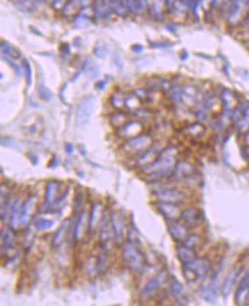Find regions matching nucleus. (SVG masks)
Instances as JSON below:
<instances>
[{
	"instance_id": "ddd939ff",
	"label": "nucleus",
	"mask_w": 249,
	"mask_h": 306,
	"mask_svg": "<svg viewBox=\"0 0 249 306\" xmlns=\"http://www.w3.org/2000/svg\"><path fill=\"white\" fill-rule=\"evenodd\" d=\"M180 218L184 220V224L188 227H197L202 221V214L201 211L197 209V208H187L181 211Z\"/></svg>"
},
{
	"instance_id": "412c9836",
	"label": "nucleus",
	"mask_w": 249,
	"mask_h": 306,
	"mask_svg": "<svg viewBox=\"0 0 249 306\" xmlns=\"http://www.w3.org/2000/svg\"><path fill=\"white\" fill-rule=\"evenodd\" d=\"M177 257L183 264H187L197 258V254H195L194 249H192L190 247H186V245L181 243L180 245L177 247Z\"/></svg>"
},
{
	"instance_id": "c9c22d12",
	"label": "nucleus",
	"mask_w": 249,
	"mask_h": 306,
	"mask_svg": "<svg viewBox=\"0 0 249 306\" xmlns=\"http://www.w3.org/2000/svg\"><path fill=\"white\" fill-rule=\"evenodd\" d=\"M201 238L202 237H201L199 234H191V235H188V236L185 238V241L181 242V243L186 245V247L195 249L201 244Z\"/></svg>"
},
{
	"instance_id": "7c9ffc66",
	"label": "nucleus",
	"mask_w": 249,
	"mask_h": 306,
	"mask_svg": "<svg viewBox=\"0 0 249 306\" xmlns=\"http://www.w3.org/2000/svg\"><path fill=\"white\" fill-rule=\"evenodd\" d=\"M204 131H206V127H204L202 124H200V123L191 124V125L185 127V132H186L187 134H190V136L193 137V138L200 137L201 134L204 133Z\"/></svg>"
},
{
	"instance_id": "1a4fd4ad",
	"label": "nucleus",
	"mask_w": 249,
	"mask_h": 306,
	"mask_svg": "<svg viewBox=\"0 0 249 306\" xmlns=\"http://www.w3.org/2000/svg\"><path fill=\"white\" fill-rule=\"evenodd\" d=\"M112 231L116 243H122L125 236V217L117 211L112 213Z\"/></svg>"
},
{
	"instance_id": "0eeeda50",
	"label": "nucleus",
	"mask_w": 249,
	"mask_h": 306,
	"mask_svg": "<svg viewBox=\"0 0 249 306\" xmlns=\"http://www.w3.org/2000/svg\"><path fill=\"white\" fill-rule=\"evenodd\" d=\"M156 209L168 221H176L178 218H180V207L179 204L174 203V202L159 201L156 203Z\"/></svg>"
},
{
	"instance_id": "9b49d317",
	"label": "nucleus",
	"mask_w": 249,
	"mask_h": 306,
	"mask_svg": "<svg viewBox=\"0 0 249 306\" xmlns=\"http://www.w3.org/2000/svg\"><path fill=\"white\" fill-rule=\"evenodd\" d=\"M173 176L174 179L177 180H185L188 181L191 179H193V177L195 176V169L194 165L187 161H183V162H179L176 164V167H174Z\"/></svg>"
},
{
	"instance_id": "6ab92c4d",
	"label": "nucleus",
	"mask_w": 249,
	"mask_h": 306,
	"mask_svg": "<svg viewBox=\"0 0 249 306\" xmlns=\"http://www.w3.org/2000/svg\"><path fill=\"white\" fill-rule=\"evenodd\" d=\"M59 195V183L55 180L49 181L46 185L45 189V208L51 207V204L54 202Z\"/></svg>"
},
{
	"instance_id": "9d476101",
	"label": "nucleus",
	"mask_w": 249,
	"mask_h": 306,
	"mask_svg": "<svg viewBox=\"0 0 249 306\" xmlns=\"http://www.w3.org/2000/svg\"><path fill=\"white\" fill-rule=\"evenodd\" d=\"M144 130V124L140 122L139 119H133L126 122L122 127L117 129V136L124 139H130L138 136L143 132Z\"/></svg>"
},
{
	"instance_id": "f704fd0d",
	"label": "nucleus",
	"mask_w": 249,
	"mask_h": 306,
	"mask_svg": "<svg viewBox=\"0 0 249 306\" xmlns=\"http://www.w3.org/2000/svg\"><path fill=\"white\" fill-rule=\"evenodd\" d=\"M35 227L38 231H47V230H51V228L54 226V221L50 220V219H45V218H39V219H36L35 223Z\"/></svg>"
},
{
	"instance_id": "58836bf2",
	"label": "nucleus",
	"mask_w": 249,
	"mask_h": 306,
	"mask_svg": "<svg viewBox=\"0 0 249 306\" xmlns=\"http://www.w3.org/2000/svg\"><path fill=\"white\" fill-rule=\"evenodd\" d=\"M37 91H38V94L39 96L42 97V99H44L45 101H50L52 100L53 97V94L50 92V90L47 89V87L44 85V84H39L38 87H37Z\"/></svg>"
},
{
	"instance_id": "bb28decb",
	"label": "nucleus",
	"mask_w": 249,
	"mask_h": 306,
	"mask_svg": "<svg viewBox=\"0 0 249 306\" xmlns=\"http://www.w3.org/2000/svg\"><path fill=\"white\" fill-rule=\"evenodd\" d=\"M82 70L83 71H85L87 77L92 80L96 79L97 77L99 76V69H98L96 63H94L91 59H86L85 61L83 62Z\"/></svg>"
},
{
	"instance_id": "37998d69",
	"label": "nucleus",
	"mask_w": 249,
	"mask_h": 306,
	"mask_svg": "<svg viewBox=\"0 0 249 306\" xmlns=\"http://www.w3.org/2000/svg\"><path fill=\"white\" fill-rule=\"evenodd\" d=\"M133 93L136 94V95L139 97L141 101H147L148 97H149V94H150L147 90H145V89H138V90L134 91Z\"/></svg>"
},
{
	"instance_id": "473e14b6",
	"label": "nucleus",
	"mask_w": 249,
	"mask_h": 306,
	"mask_svg": "<svg viewBox=\"0 0 249 306\" xmlns=\"http://www.w3.org/2000/svg\"><path fill=\"white\" fill-rule=\"evenodd\" d=\"M125 99H126V96L124 95V94L116 92L113 94L112 97H110V103H112V106L114 107V108L117 110H121L123 107H125Z\"/></svg>"
},
{
	"instance_id": "2eb2a0df",
	"label": "nucleus",
	"mask_w": 249,
	"mask_h": 306,
	"mask_svg": "<svg viewBox=\"0 0 249 306\" xmlns=\"http://www.w3.org/2000/svg\"><path fill=\"white\" fill-rule=\"evenodd\" d=\"M86 227L89 228V219H87V212L85 210L79 211L78 217H77V220L75 223V226H74L73 231V236L75 241H79L80 238L83 237L84 233L89 232V230H86Z\"/></svg>"
},
{
	"instance_id": "4468645a",
	"label": "nucleus",
	"mask_w": 249,
	"mask_h": 306,
	"mask_svg": "<svg viewBox=\"0 0 249 306\" xmlns=\"http://www.w3.org/2000/svg\"><path fill=\"white\" fill-rule=\"evenodd\" d=\"M154 195L159 201L174 202V203H178L184 198V194L176 188H162L154 191Z\"/></svg>"
},
{
	"instance_id": "c85d7f7f",
	"label": "nucleus",
	"mask_w": 249,
	"mask_h": 306,
	"mask_svg": "<svg viewBox=\"0 0 249 306\" xmlns=\"http://www.w3.org/2000/svg\"><path fill=\"white\" fill-rule=\"evenodd\" d=\"M82 4H80L79 0H68L66 2V5L63 6L62 8V13L65 16H72L75 15Z\"/></svg>"
},
{
	"instance_id": "de8ad7c7",
	"label": "nucleus",
	"mask_w": 249,
	"mask_h": 306,
	"mask_svg": "<svg viewBox=\"0 0 249 306\" xmlns=\"http://www.w3.org/2000/svg\"><path fill=\"white\" fill-rule=\"evenodd\" d=\"M106 84H107V83L105 82V80H102V82H99V83H98L97 85H96V89H97V90H103V89H105Z\"/></svg>"
},
{
	"instance_id": "423d86ee",
	"label": "nucleus",
	"mask_w": 249,
	"mask_h": 306,
	"mask_svg": "<svg viewBox=\"0 0 249 306\" xmlns=\"http://www.w3.org/2000/svg\"><path fill=\"white\" fill-rule=\"evenodd\" d=\"M168 274L167 271L163 270L161 271L160 273H157L155 277H153L152 279L147 281V283L144 285V288L141 289L140 291V297L141 298H148L150 296L155 294V292L159 290V289L162 287V284L167 281Z\"/></svg>"
},
{
	"instance_id": "4be33fe9",
	"label": "nucleus",
	"mask_w": 249,
	"mask_h": 306,
	"mask_svg": "<svg viewBox=\"0 0 249 306\" xmlns=\"http://www.w3.org/2000/svg\"><path fill=\"white\" fill-rule=\"evenodd\" d=\"M249 294V270L247 273L245 274V277L242 278V280L239 282L237 292H235V303L237 304H241V302L244 301L246 295Z\"/></svg>"
},
{
	"instance_id": "7ed1b4c3",
	"label": "nucleus",
	"mask_w": 249,
	"mask_h": 306,
	"mask_svg": "<svg viewBox=\"0 0 249 306\" xmlns=\"http://www.w3.org/2000/svg\"><path fill=\"white\" fill-rule=\"evenodd\" d=\"M122 258L131 270L140 272L145 267V257L140 249L133 242L127 241L124 243L122 249Z\"/></svg>"
},
{
	"instance_id": "39448f33",
	"label": "nucleus",
	"mask_w": 249,
	"mask_h": 306,
	"mask_svg": "<svg viewBox=\"0 0 249 306\" xmlns=\"http://www.w3.org/2000/svg\"><path fill=\"white\" fill-rule=\"evenodd\" d=\"M94 106H96V97L93 95H87L80 100L76 110V127L82 129L90 122L92 116Z\"/></svg>"
},
{
	"instance_id": "b1692460",
	"label": "nucleus",
	"mask_w": 249,
	"mask_h": 306,
	"mask_svg": "<svg viewBox=\"0 0 249 306\" xmlns=\"http://www.w3.org/2000/svg\"><path fill=\"white\" fill-rule=\"evenodd\" d=\"M68 228H69V219H66L61 224V226L59 227V230L55 232L54 235H53V238H52V247L53 248L56 249L62 244V242L65 241L67 232H68Z\"/></svg>"
},
{
	"instance_id": "a211bd4d",
	"label": "nucleus",
	"mask_w": 249,
	"mask_h": 306,
	"mask_svg": "<svg viewBox=\"0 0 249 306\" xmlns=\"http://www.w3.org/2000/svg\"><path fill=\"white\" fill-rule=\"evenodd\" d=\"M170 292L173 297L179 303V304H187V298L185 295V290L183 285L176 278H171L170 280Z\"/></svg>"
},
{
	"instance_id": "49530a36",
	"label": "nucleus",
	"mask_w": 249,
	"mask_h": 306,
	"mask_svg": "<svg viewBox=\"0 0 249 306\" xmlns=\"http://www.w3.org/2000/svg\"><path fill=\"white\" fill-rule=\"evenodd\" d=\"M65 149H66L67 153H68L69 155H70V154H73V153H74V150H75V148H74V144H73V143L67 142V143H66Z\"/></svg>"
},
{
	"instance_id": "20e7f679",
	"label": "nucleus",
	"mask_w": 249,
	"mask_h": 306,
	"mask_svg": "<svg viewBox=\"0 0 249 306\" xmlns=\"http://www.w3.org/2000/svg\"><path fill=\"white\" fill-rule=\"evenodd\" d=\"M153 144V138L149 134L140 133L138 136L126 139L125 142L122 144L123 150L130 155H137L143 154L147 149H149Z\"/></svg>"
},
{
	"instance_id": "a18cd8bd",
	"label": "nucleus",
	"mask_w": 249,
	"mask_h": 306,
	"mask_svg": "<svg viewBox=\"0 0 249 306\" xmlns=\"http://www.w3.org/2000/svg\"><path fill=\"white\" fill-rule=\"evenodd\" d=\"M1 143H2V146H6V147H9V148H14V149L21 150V147H20V144L16 142L15 140H13V139H7V142H5V141L1 140Z\"/></svg>"
},
{
	"instance_id": "393cba45",
	"label": "nucleus",
	"mask_w": 249,
	"mask_h": 306,
	"mask_svg": "<svg viewBox=\"0 0 249 306\" xmlns=\"http://www.w3.org/2000/svg\"><path fill=\"white\" fill-rule=\"evenodd\" d=\"M237 275H238L237 267H233L230 272H228L226 278H225L223 287H222V292H223L225 298L227 297L228 294H230L231 290H232V288H233V284H234V281H235V278H237Z\"/></svg>"
},
{
	"instance_id": "f257e3e1",
	"label": "nucleus",
	"mask_w": 249,
	"mask_h": 306,
	"mask_svg": "<svg viewBox=\"0 0 249 306\" xmlns=\"http://www.w3.org/2000/svg\"><path fill=\"white\" fill-rule=\"evenodd\" d=\"M178 149L174 146H168L160 151L159 156L152 163L144 166L143 173L150 179H162L174 172L177 164Z\"/></svg>"
},
{
	"instance_id": "aec40b11",
	"label": "nucleus",
	"mask_w": 249,
	"mask_h": 306,
	"mask_svg": "<svg viewBox=\"0 0 249 306\" xmlns=\"http://www.w3.org/2000/svg\"><path fill=\"white\" fill-rule=\"evenodd\" d=\"M217 280L218 279L213 278L209 283L204 284L203 287L201 288V296H202V298L204 299V301H207L209 303H214L215 301H216V298H217L216 284L218 282Z\"/></svg>"
},
{
	"instance_id": "09e8293b",
	"label": "nucleus",
	"mask_w": 249,
	"mask_h": 306,
	"mask_svg": "<svg viewBox=\"0 0 249 306\" xmlns=\"http://www.w3.org/2000/svg\"><path fill=\"white\" fill-rule=\"evenodd\" d=\"M132 49H133V52L139 53V52H141V50H143V47H141L140 45H134V46L132 47Z\"/></svg>"
},
{
	"instance_id": "79ce46f5",
	"label": "nucleus",
	"mask_w": 249,
	"mask_h": 306,
	"mask_svg": "<svg viewBox=\"0 0 249 306\" xmlns=\"http://www.w3.org/2000/svg\"><path fill=\"white\" fill-rule=\"evenodd\" d=\"M2 59H4L5 61L7 62V63H9V66L12 67L13 70H14V71H15L16 73H18L19 76H21V75H22V69H21V67H19L18 65H16L15 61H13V60H12L11 58H9V56H7V58H6V55H5V54H2Z\"/></svg>"
},
{
	"instance_id": "f03ea898",
	"label": "nucleus",
	"mask_w": 249,
	"mask_h": 306,
	"mask_svg": "<svg viewBox=\"0 0 249 306\" xmlns=\"http://www.w3.org/2000/svg\"><path fill=\"white\" fill-rule=\"evenodd\" d=\"M210 271V261L207 258H195L190 263L184 264L183 273L188 282H195L203 279Z\"/></svg>"
},
{
	"instance_id": "8fccbe9b",
	"label": "nucleus",
	"mask_w": 249,
	"mask_h": 306,
	"mask_svg": "<svg viewBox=\"0 0 249 306\" xmlns=\"http://www.w3.org/2000/svg\"><path fill=\"white\" fill-rule=\"evenodd\" d=\"M245 141L247 143H249V129L247 130V132H246V134H245Z\"/></svg>"
},
{
	"instance_id": "ea45409f",
	"label": "nucleus",
	"mask_w": 249,
	"mask_h": 306,
	"mask_svg": "<svg viewBox=\"0 0 249 306\" xmlns=\"http://www.w3.org/2000/svg\"><path fill=\"white\" fill-rule=\"evenodd\" d=\"M237 125L240 127L241 130H248V127H249V109H247V112H246L244 115H242L241 118L238 120Z\"/></svg>"
},
{
	"instance_id": "dca6fc26",
	"label": "nucleus",
	"mask_w": 249,
	"mask_h": 306,
	"mask_svg": "<svg viewBox=\"0 0 249 306\" xmlns=\"http://www.w3.org/2000/svg\"><path fill=\"white\" fill-rule=\"evenodd\" d=\"M105 214H102V204L101 202H97L93 204L89 216V232H94L99 226L100 221Z\"/></svg>"
},
{
	"instance_id": "e433bc0d",
	"label": "nucleus",
	"mask_w": 249,
	"mask_h": 306,
	"mask_svg": "<svg viewBox=\"0 0 249 306\" xmlns=\"http://www.w3.org/2000/svg\"><path fill=\"white\" fill-rule=\"evenodd\" d=\"M170 96H171V100H173V102L176 103V105L183 102V92H181V89L179 86L174 85L173 87H171Z\"/></svg>"
},
{
	"instance_id": "2f4dec72",
	"label": "nucleus",
	"mask_w": 249,
	"mask_h": 306,
	"mask_svg": "<svg viewBox=\"0 0 249 306\" xmlns=\"http://www.w3.org/2000/svg\"><path fill=\"white\" fill-rule=\"evenodd\" d=\"M97 270L98 273H105L107 268H108V255L106 251H102L97 257Z\"/></svg>"
},
{
	"instance_id": "cd10ccee",
	"label": "nucleus",
	"mask_w": 249,
	"mask_h": 306,
	"mask_svg": "<svg viewBox=\"0 0 249 306\" xmlns=\"http://www.w3.org/2000/svg\"><path fill=\"white\" fill-rule=\"evenodd\" d=\"M127 119L129 118H127L126 113L122 112V110H117V112H115L112 116H110V123H112V125L114 127H116V129H120V127H122L126 122H129Z\"/></svg>"
},
{
	"instance_id": "5701e85b",
	"label": "nucleus",
	"mask_w": 249,
	"mask_h": 306,
	"mask_svg": "<svg viewBox=\"0 0 249 306\" xmlns=\"http://www.w3.org/2000/svg\"><path fill=\"white\" fill-rule=\"evenodd\" d=\"M21 200L16 198L12 204L11 216H9V226L13 230H16V228L20 227V212H21Z\"/></svg>"
},
{
	"instance_id": "6e6552de",
	"label": "nucleus",
	"mask_w": 249,
	"mask_h": 306,
	"mask_svg": "<svg viewBox=\"0 0 249 306\" xmlns=\"http://www.w3.org/2000/svg\"><path fill=\"white\" fill-rule=\"evenodd\" d=\"M36 211V197L30 195L22 203L21 212H20V227H25L31 223V219Z\"/></svg>"
},
{
	"instance_id": "4c0bfd02",
	"label": "nucleus",
	"mask_w": 249,
	"mask_h": 306,
	"mask_svg": "<svg viewBox=\"0 0 249 306\" xmlns=\"http://www.w3.org/2000/svg\"><path fill=\"white\" fill-rule=\"evenodd\" d=\"M108 52H109L108 46H107L103 42L98 43L96 48H94V54L99 56V58H105V56L108 54Z\"/></svg>"
},
{
	"instance_id": "a19ab883",
	"label": "nucleus",
	"mask_w": 249,
	"mask_h": 306,
	"mask_svg": "<svg viewBox=\"0 0 249 306\" xmlns=\"http://www.w3.org/2000/svg\"><path fill=\"white\" fill-rule=\"evenodd\" d=\"M83 202V193L82 190H77L76 191V196L74 198V210L75 211H80V206H82Z\"/></svg>"
},
{
	"instance_id": "f3484780",
	"label": "nucleus",
	"mask_w": 249,
	"mask_h": 306,
	"mask_svg": "<svg viewBox=\"0 0 249 306\" xmlns=\"http://www.w3.org/2000/svg\"><path fill=\"white\" fill-rule=\"evenodd\" d=\"M168 231L171 236L174 237V240L184 242L185 238L188 236V231L187 227L184 224L177 223V221H170L168 224Z\"/></svg>"
},
{
	"instance_id": "c03bdc74",
	"label": "nucleus",
	"mask_w": 249,
	"mask_h": 306,
	"mask_svg": "<svg viewBox=\"0 0 249 306\" xmlns=\"http://www.w3.org/2000/svg\"><path fill=\"white\" fill-rule=\"evenodd\" d=\"M25 69L26 73V82H28V85L30 86L32 83V70H31V67H30L29 65L28 60H25Z\"/></svg>"
},
{
	"instance_id": "72a5a7b5",
	"label": "nucleus",
	"mask_w": 249,
	"mask_h": 306,
	"mask_svg": "<svg viewBox=\"0 0 249 306\" xmlns=\"http://www.w3.org/2000/svg\"><path fill=\"white\" fill-rule=\"evenodd\" d=\"M1 50H2V54L9 56V58L16 59L20 58V52L15 47H13L12 45H9L8 43L6 42H1Z\"/></svg>"
},
{
	"instance_id": "a878e982",
	"label": "nucleus",
	"mask_w": 249,
	"mask_h": 306,
	"mask_svg": "<svg viewBox=\"0 0 249 306\" xmlns=\"http://www.w3.org/2000/svg\"><path fill=\"white\" fill-rule=\"evenodd\" d=\"M159 154L160 153H157L156 151V148H154L152 146L149 149H147L145 153H143V155L139 156V159H138V164L141 166H146L148 165V164L152 163L153 161L159 156Z\"/></svg>"
},
{
	"instance_id": "c756f323",
	"label": "nucleus",
	"mask_w": 249,
	"mask_h": 306,
	"mask_svg": "<svg viewBox=\"0 0 249 306\" xmlns=\"http://www.w3.org/2000/svg\"><path fill=\"white\" fill-rule=\"evenodd\" d=\"M141 100L138 97L136 94H130L129 96L125 99V107L129 112H137L141 106Z\"/></svg>"
},
{
	"instance_id": "f8f14e48",
	"label": "nucleus",
	"mask_w": 249,
	"mask_h": 306,
	"mask_svg": "<svg viewBox=\"0 0 249 306\" xmlns=\"http://www.w3.org/2000/svg\"><path fill=\"white\" fill-rule=\"evenodd\" d=\"M1 252L2 256L11 257L15 252V236L12 230L5 227L1 231Z\"/></svg>"
}]
</instances>
